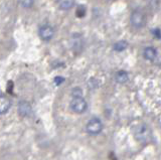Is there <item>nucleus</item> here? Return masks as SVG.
Wrapping results in <instances>:
<instances>
[{
	"label": "nucleus",
	"instance_id": "f257e3e1",
	"mask_svg": "<svg viewBox=\"0 0 161 160\" xmlns=\"http://www.w3.org/2000/svg\"><path fill=\"white\" fill-rule=\"evenodd\" d=\"M70 110L77 114H83L88 109V103L83 96H75L69 103Z\"/></svg>",
	"mask_w": 161,
	"mask_h": 160
},
{
	"label": "nucleus",
	"instance_id": "f03ea898",
	"mask_svg": "<svg viewBox=\"0 0 161 160\" xmlns=\"http://www.w3.org/2000/svg\"><path fill=\"white\" fill-rule=\"evenodd\" d=\"M102 130H103V123L97 117L90 119L87 125H86V131L88 132V134L93 135V136L99 135L102 132Z\"/></svg>",
	"mask_w": 161,
	"mask_h": 160
},
{
	"label": "nucleus",
	"instance_id": "7ed1b4c3",
	"mask_svg": "<svg viewBox=\"0 0 161 160\" xmlns=\"http://www.w3.org/2000/svg\"><path fill=\"white\" fill-rule=\"evenodd\" d=\"M130 23L133 27L137 28V29L144 27L145 24H146L145 14L140 10H134L132 13H131Z\"/></svg>",
	"mask_w": 161,
	"mask_h": 160
},
{
	"label": "nucleus",
	"instance_id": "20e7f679",
	"mask_svg": "<svg viewBox=\"0 0 161 160\" xmlns=\"http://www.w3.org/2000/svg\"><path fill=\"white\" fill-rule=\"evenodd\" d=\"M135 137L138 141L142 143L148 142V140L151 139V131L145 124H142L135 131Z\"/></svg>",
	"mask_w": 161,
	"mask_h": 160
},
{
	"label": "nucleus",
	"instance_id": "39448f33",
	"mask_svg": "<svg viewBox=\"0 0 161 160\" xmlns=\"http://www.w3.org/2000/svg\"><path fill=\"white\" fill-rule=\"evenodd\" d=\"M38 36L39 37L44 41H49L54 36V29L48 25V24H44V25L40 26L38 29Z\"/></svg>",
	"mask_w": 161,
	"mask_h": 160
},
{
	"label": "nucleus",
	"instance_id": "423d86ee",
	"mask_svg": "<svg viewBox=\"0 0 161 160\" xmlns=\"http://www.w3.org/2000/svg\"><path fill=\"white\" fill-rule=\"evenodd\" d=\"M32 112L31 105L27 101H20L18 103V113L21 117H27Z\"/></svg>",
	"mask_w": 161,
	"mask_h": 160
},
{
	"label": "nucleus",
	"instance_id": "0eeeda50",
	"mask_svg": "<svg viewBox=\"0 0 161 160\" xmlns=\"http://www.w3.org/2000/svg\"><path fill=\"white\" fill-rule=\"evenodd\" d=\"M10 107H11V101L7 97L0 95V115L7 113Z\"/></svg>",
	"mask_w": 161,
	"mask_h": 160
},
{
	"label": "nucleus",
	"instance_id": "6e6552de",
	"mask_svg": "<svg viewBox=\"0 0 161 160\" xmlns=\"http://www.w3.org/2000/svg\"><path fill=\"white\" fill-rule=\"evenodd\" d=\"M143 56L147 61L153 62L156 58V57H157V51H156V48L153 47H147L144 48Z\"/></svg>",
	"mask_w": 161,
	"mask_h": 160
},
{
	"label": "nucleus",
	"instance_id": "1a4fd4ad",
	"mask_svg": "<svg viewBox=\"0 0 161 160\" xmlns=\"http://www.w3.org/2000/svg\"><path fill=\"white\" fill-rule=\"evenodd\" d=\"M58 5L62 10H69L75 5V0H58Z\"/></svg>",
	"mask_w": 161,
	"mask_h": 160
},
{
	"label": "nucleus",
	"instance_id": "9d476101",
	"mask_svg": "<svg viewBox=\"0 0 161 160\" xmlns=\"http://www.w3.org/2000/svg\"><path fill=\"white\" fill-rule=\"evenodd\" d=\"M115 80H116V82L119 84H125L126 82H128V80H129L128 73L125 71L117 72V74H115Z\"/></svg>",
	"mask_w": 161,
	"mask_h": 160
},
{
	"label": "nucleus",
	"instance_id": "9b49d317",
	"mask_svg": "<svg viewBox=\"0 0 161 160\" xmlns=\"http://www.w3.org/2000/svg\"><path fill=\"white\" fill-rule=\"evenodd\" d=\"M113 47L116 52H123L128 47V42L126 41H119L114 44Z\"/></svg>",
	"mask_w": 161,
	"mask_h": 160
},
{
	"label": "nucleus",
	"instance_id": "f8f14e48",
	"mask_svg": "<svg viewBox=\"0 0 161 160\" xmlns=\"http://www.w3.org/2000/svg\"><path fill=\"white\" fill-rule=\"evenodd\" d=\"M18 3L23 8H31L34 4V0H18Z\"/></svg>",
	"mask_w": 161,
	"mask_h": 160
},
{
	"label": "nucleus",
	"instance_id": "ddd939ff",
	"mask_svg": "<svg viewBox=\"0 0 161 160\" xmlns=\"http://www.w3.org/2000/svg\"><path fill=\"white\" fill-rule=\"evenodd\" d=\"M85 13H86V9H85V7L80 6V7L78 8V10H77V15H78V17L82 18V17L85 15Z\"/></svg>",
	"mask_w": 161,
	"mask_h": 160
},
{
	"label": "nucleus",
	"instance_id": "4468645a",
	"mask_svg": "<svg viewBox=\"0 0 161 160\" xmlns=\"http://www.w3.org/2000/svg\"><path fill=\"white\" fill-rule=\"evenodd\" d=\"M72 94H73V97H75V96H83L82 90H80V88H75V89H73Z\"/></svg>",
	"mask_w": 161,
	"mask_h": 160
},
{
	"label": "nucleus",
	"instance_id": "2eb2a0df",
	"mask_svg": "<svg viewBox=\"0 0 161 160\" xmlns=\"http://www.w3.org/2000/svg\"><path fill=\"white\" fill-rule=\"evenodd\" d=\"M63 82H64V79L63 78V77H57V78H54V83H55V85H60Z\"/></svg>",
	"mask_w": 161,
	"mask_h": 160
}]
</instances>
